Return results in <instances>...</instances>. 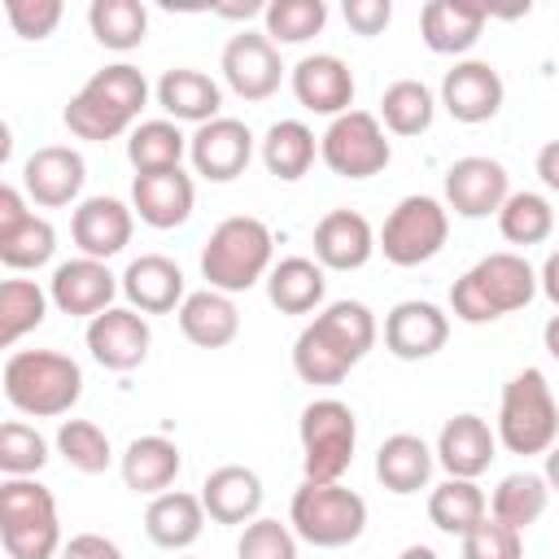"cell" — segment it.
Wrapping results in <instances>:
<instances>
[{
  "label": "cell",
  "instance_id": "obj_1",
  "mask_svg": "<svg viewBox=\"0 0 559 559\" xmlns=\"http://www.w3.org/2000/svg\"><path fill=\"white\" fill-rule=\"evenodd\" d=\"M380 328L376 314L362 301H332L323 306L293 341V371L306 384H341L349 376V367H358L371 345H376Z\"/></svg>",
  "mask_w": 559,
  "mask_h": 559
},
{
  "label": "cell",
  "instance_id": "obj_2",
  "mask_svg": "<svg viewBox=\"0 0 559 559\" xmlns=\"http://www.w3.org/2000/svg\"><path fill=\"white\" fill-rule=\"evenodd\" d=\"M148 105V83L131 61H114L105 70H96L66 105L61 122L74 140H118L131 135L140 127V109Z\"/></svg>",
  "mask_w": 559,
  "mask_h": 559
},
{
  "label": "cell",
  "instance_id": "obj_3",
  "mask_svg": "<svg viewBox=\"0 0 559 559\" xmlns=\"http://www.w3.org/2000/svg\"><path fill=\"white\" fill-rule=\"evenodd\" d=\"M537 297V271L524 262V253H485L476 266H467L450 288V310L463 323H493L511 310H524Z\"/></svg>",
  "mask_w": 559,
  "mask_h": 559
},
{
  "label": "cell",
  "instance_id": "obj_4",
  "mask_svg": "<svg viewBox=\"0 0 559 559\" xmlns=\"http://www.w3.org/2000/svg\"><path fill=\"white\" fill-rule=\"evenodd\" d=\"M4 397L13 411L31 419H57L70 415V406L83 397V371L70 354L57 349H13L0 371Z\"/></svg>",
  "mask_w": 559,
  "mask_h": 559
},
{
  "label": "cell",
  "instance_id": "obj_5",
  "mask_svg": "<svg viewBox=\"0 0 559 559\" xmlns=\"http://www.w3.org/2000/svg\"><path fill=\"white\" fill-rule=\"evenodd\" d=\"M275 258V240H271V227L253 214H231L223 218L205 249H201V275H205V288H218V293H249L258 280L271 275V262Z\"/></svg>",
  "mask_w": 559,
  "mask_h": 559
},
{
  "label": "cell",
  "instance_id": "obj_6",
  "mask_svg": "<svg viewBox=\"0 0 559 559\" xmlns=\"http://www.w3.org/2000/svg\"><path fill=\"white\" fill-rule=\"evenodd\" d=\"M0 546L9 559H57L61 520L57 498L35 476H4L0 485Z\"/></svg>",
  "mask_w": 559,
  "mask_h": 559
},
{
  "label": "cell",
  "instance_id": "obj_7",
  "mask_svg": "<svg viewBox=\"0 0 559 559\" xmlns=\"http://www.w3.org/2000/svg\"><path fill=\"white\" fill-rule=\"evenodd\" d=\"M559 441V402L537 367L515 371L498 402V445L507 454H546Z\"/></svg>",
  "mask_w": 559,
  "mask_h": 559
},
{
  "label": "cell",
  "instance_id": "obj_8",
  "mask_svg": "<svg viewBox=\"0 0 559 559\" xmlns=\"http://www.w3.org/2000/svg\"><path fill=\"white\" fill-rule=\"evenodd\" d=\"M288 524L301 542L319 550H341L362 537L367 528V502L362 493L345 489L341 480H301V489L288 502Z\"/></svg>",
  "mask_w": 559,
  "mask_h": 559
},
{
  "label": "cell",
  "instance_id": "obj_9",
  "mask_svg": "<svg viewBox=\"0 0 559 559\" xmlns=\"http://www.w3.org/2000/svg\"><path fill=\"white\" fill-rule=\"evenodd\" d=\"M297 437H301V467L306 480H341L354 463V445H358V419L341 397H314L301 419H297Z\"/></svg>",
  "mask_w": 559,
  "mask_h": 559
},
{
  "label": "cell",
  "instance_id": "obj_10",
  "mask_svg": "<svg viewBox=\"0 0 559 559\" xmlns=\"http://www.w3.org/2000/svg\"><path fill=\"white\" fill-rule=\"evenodd\" d=\"M445 236H450V210L437 201V197H402L380 236H376V249L393 262V266H419V262H432L441 249H445Z\"/></svg>",
  "mask_w": 559,
  "mask_h": 559
},
{
  "label": "cell",
  "instance_id": "obj_11",
  "mask_svg": "<svg viewBox=\"0 0 559 559\" xmlns=\"http://www.w3.org/2000/svg\"><path fill=\"white\" fill-rule=\"evenodd\" d=\"M319 157L341 179H371L393 162V148H389L376 114L349 109V114L332 118L328 131L319 135Z\"/></svg>",
  "mask_w": 559,
  "mask_h": 559
},
{
  "label": "cell",
  "instance_id": "obj_12",
  "mask_svg": "<svg viewBox=\"0 0 559 559\" xmlns=\"http://www.w3.org/2000/svg\"><path fill=\"white\" fill-rule=\"evenodd\" d=\"M223 83L240 96V100H266L280 92L284 83V61L280 48L262 35V31H236L218 57Z\"/></svg>",
  "mask_w": 559,
  "mask_h": 559
},
{
  "label": "cell",
  "instance_id": "obj_13",
  "mask_svg": "<svg viewBox=\"0 0 559 559\" xmlns=\"http://www.w3.org/2000/svg\"><path fill=\"white\" fill-rule=\"evenodd\" d=\"M57 253V231L48 218L26 210V192L4 183L0 188V262L9 271H35Z\"/></svg>",
  "mask_w": 559,
  "mask_h": 559
},
{
  "label": "cell",
  "instance_id": "obj_14",
  "mask_svg": "<svg viewBox=\"0 0 559 559\" xmlns=\"http://www.w3.org/2000/svg\"><path fill=\"white\" fill-rule=\"evenodd\" d=\"M118 288H122V275H114L105 262L83 258V253L70 258V262H61V266L52 271V280H48L52 306H57L61 314H74V319H96V314H105V310L114 306Z\"/></svg>",
  "mask_w": 559,
  "mask_h": 559
},
{
  "label": "cell",
  "instance_id": "obj_15",
  "mask_svg": "<svg viewBox=\"0 0 559 559\" xmlns=\"http://www.w3.org/2000/svg\"><path fill=\"white\" fill-rule=\"evenodd\" d=\"M502 96H507L502 74H498L489 61H480V57L454 61V66L445 70V79H441V109H445L454 122H467V127L489 122V118L502 109Z\"/></svg>",
  "mask_w": 559,
  "mask_h": 559
},
{
  "label": "cell",
  "instance_id": "obj_16",
  "mask_svg": "<svg viewBox=\"0 0 559 559\" xmlns=\"http://www.w3.org/2000/svg\"><path fill=\"white\" fill-rule=\"evenodd\" d=\"M253 157V131L240 118H214L188 135V162L210 183H231Z\"/></svg>",
  "mask_w": 559,
  "mask_h": 559
},
{
  "label": "cell",
  "instance_id": "obj_17",
  "mask_svg": "<svg viewBox=\"0 0 559 559\" xmlns=\"http://www.w3.org/2000/svg\"><path fill=\"white\" fill-rule=\"evenodd\" d=\"M87 354L109 367V371H131L148 358V345H153V332H148V319L131 306H109L105 314L87 319Z\"/></svg>",
  "mask_w": 559,
  "mask_h": 559
},
{
  "label": "cell",
  "instance_id": "obj_18",
  "mask_svg": "<svg viewBox=\"0 0 559 559\" xmlns=\"http://www.w3.org/2000/svg\"><path fill=\"white\" fill-rule=\"evenodd\" d=\"M83 179H87V162L70 144H44L22 162V192L44 210H61L79 201Z\"/></svg>",
  "mask_w": 559,
  "mask_h": 559
},
{
  "label": "cell",
  "instance_id": "obj_19",
  "mask_svg": "<svg viewBox=\"0 0 559 559\" xmlns=\"http://www.w3.org/2000/svg\"><path fill=\"white\" fill-rule=\"evenodd\" d=\"M511 197V175L493 157H459L445 170V210L459 218H489Z\"/></svg>",
  "mask_w": 559,
  "mask_h": 559
},
{
  "label": "cell",
  "instance_id": "obj_20",
  "mask_svg": "<svg viewBox=\"0 0 559 559\" xmlns=\"http://www.w3.org/2000/svg\"><path fill=\"white\" fill-rule=\"evenodd\" d=\"M131 231H135V210L118 197H87L70 214V236L79 253L96 262H109L114 253H122L131 245Z\"/></svg>",
  "mask_w": 559,
  "mask_h": 559
},
{
  "label": "cell",
  "instance_id": "obj_21",
  "mask_svg": "<svg viewBox=\"0 0 559 559\" xmlns=\"http://www.w3.org/2000/svg\"><path fill=\"white\" fill-rule=\"evenodd\" d=\"M450 341V314L432 301H397L384 314V349L402 362L432 358Z\"/></svg>",
  "mask_w": 559,
  "mask_h": 559
},
{
  "label": "cell",
  "instance_id": "obj_22",
  "mask_svg": "<svg viewBox=\"0 0 559 559\" xmlns=\"http://www.w3.org/2000/svg\"><path fill=\"white\" fill-rule=\"evenodd\" d=\"M293 83V96L301 109L310 114H323V118H341L349 114L354 105V70L332 57V52H314V57H301L288 74Z\"/></svg>",
  "mask_w": 559,
  "mask_h": 559
},
{
  "label": "cell",
  "instance_id": "obj_23",
  "mask_svg": "<svg viewBox=\"0 0 559 559\" xmlns=\"http://www.w3.org/2000/svg\"><path fill=\"white\" fill-rule=\"evenodd\" d=\"M192 205H197V188H192V175H183V166L135 175V183H131V210H135V218L148 223V227H157V231H170V227L188 223Z\"/></svg>",
  "mask_w": 559,
  "mask_h": 559
},
{
  "label": "cell",
  "instance_id": "obj_24",
  "mask_svg": "<svg viewBox=\"0 0 559 559\" xmlns=\"http://www.w3.org/2000/svg\"><path fill=\"white\" fill-rule=\"evenodd\" d=\"M493 459H498V432L480 415L463 411V415L441 424V432H437V463L445 467V476L476 480L480 472H489Z\"/></svg>",
  "mask_w": 559,
  "mask_h": 559
},
{
  "label": "cell",
  "instance_id": "obj_25",
  "mask_svg": "<svg viewBox=\"0 0 559 559\" xmlns=\"http://www.w3.org/2000/svg\"><path fill=\"white\" fill-rule=\"evenodd\" d=\"M376 253V231L358 210H328L314 223V262L323 271H358Z\"/></svg>",
  "mask_w": 559,
  "mask_h": 559
},
{
  "label": "cell",
  "instance_id": "obj_26",
  "mask_svg": "<svg viewBox=\"0 0 559 559\" xmlns=\"http://www.w3.org/2000/svg\"><path fill=\"white\" fill-rule=\"evenodd\" d=\"M122 297L140 314H170L183 306V271L166 253H140L122 271Z\"/></svg>",
  "mask_w": 559,
  "mask_h": 559
},
{
  "label": "cell",
  "instance_id": "obj_27",
  "mask_svg": "<svg viewBox=\"0 0 559 559\" xmlns=\"http://www.w3.org/2000/svg\"><path fill=\"white\" fill-rule=\"evenodd\" d=\"M485 17L489 9L472 0H428L419 9V39L441 57H463L480 39Z\"/></svg>",
  "mask_w": 559,
  "mask_h": 559
},
{
  "label": "cell",
  "instance_id": "obj_28",
  "mask_svg": "<svg viewBox=\"0 0 559 559\" xmlns=\"http://www.w3.org/2000/svg\"><path fill=\"white\" fill-rule=\"evenodd\" d=\"M201 502H205V515L214 524H253L258 511H262V480L253 467H240V463H223L205 476L201 485Z\"/></svg>",
  "mask_w": 559,
  "mask_h": 559
},
{
  "label": "cell",
  "instance_id": "obj_29",
  "mask_svg": "<svg viewBox=\"0 0 559 559\" xmlns=\"http://www.w3.org/2000/svg\"><path fill=\"white\" fill-rule=\"evenodd\" d=\"M157 105L166 109L170 122H192V127H205L214 118H223V87L205 74V70H192V66H175L157 79Z\"/></svg>",
  "mask_w": 559,
  "mask_h": 559
},
{
  "label": "cell",
  "instance_id": "obj_30",
  "mask_svg": "<svg viewBox=\"0 0 559 559\" xmlns=\"http://www.w3.org/2000/svg\"><path fill=\"white\" fill-rule=\"evenodd\" d=\"M118 472H122V485H127L131 493L157 498V493H166V489L179 480L183 454H179V445H175L170 437L148 432V437H135V441L122 450Z\"/></svg>",
  "mask_w": 559,
  "mask_h": 559
},
{
  "label": "cell",
  "instance_id": "obj_31",
  "mask_svg": "<svg viewBox=\"0 0 559 559\" xmlns=\"http://www.w3.org/2000/svg\"><path fill=\"white\" fill-rule=\"evenodd\" d=\"M179 314V332L183 341H192L197 349H223L240 336V310L227 293L218 288H201V293H188L183 306L175 310Z\"/></svg>",
  "mask_w": 559,
  "mask_h": 559
},
{
  "label": "cell",
  "instance_id": "obj_32",
  "mask_svg": "<svg viewBox=\"0 0 559 559\" xmlns=\"http://www.w3.org/2000/svg\"><path fill=\"white\" fill-rule=\"evenodd\" d=\"M432 467H437V450L415 432H393L376 450V480L397 498L419 493L428 485Z\"/></svg>",
  "mask_w": 559,
  "mask_h": 559
},
{
  "label": "cell",
  "instance_id": "obj_33",
  "mask_svg": "<svg viewBox=\"0 0 559 559\" xmlns=\"http://www.w3.org/2000/svg\"><path fill=\"white\" fill-rule=\"evenodd\" d=\"M201 528H205V502H201V493L166 489L144 511V533L162 550H188L201 537Z\"/></svg>",
  "mask_w": 559,
  "mask_h": 559
},
{
  "label": "cell",
  "instance_id": "obj_34",
  "mask_svg": "<svg viewBox=\"0 0 559 559\" xmlns=\"http://www.w3.org/2000/svg\"><path fill=\"white\" fill-rule=\"evenodd\" d=\"M328 275L314 258H280L266 275V301L280 314H310L323 306Z\"/></svg>",
  "mask_w": 559,
  "mask_h": 559
},
{
  "label": "cell",
  "instance_id": "obj_35",
  "mask_svg": "<svg viewBox=\"0 0 559 559\" xmlns=\"http://www.w3.org/2000/svg\"><path fill=\"white\" fill-rule=\"evenodd\" d=\"M314 153H319V140H314V131H310L306 122H297V118H280V122H271L266 135H262V166H266L275 179H284V183H297V179L314 166Z\"/></svg>",
  "mask_w": 559,
  "mask_h": 559
},
{
  "label": "cell",
  "instance_id": "obj_36",
  "mask_svg": "<svg viewBox=\"0 0 559 559\" xmlns=\"http://www.w3.org/2000/svg\"><path fill=\"white\" fill-rule=\"evenodd\" d=\"M546 502H550V485L542 472H511L498 480L493 498H489V515L515 533H524L528 524H537L546 515Z\"/></svg>",
  "mask_w": 559,
  "mask_h": 559
},
{
  "label": "cell",
  "instance_id": "obj_37",
  "mask_svg": "<svg viewBox=\"0 0 559 559\" xmlns=\"http://www.w3.org/2000/svg\"><path fill=\"white\" fill-rule=\"evenodd\" d=\"M489 515V498L476 480H463V476H445L432 493H428V520L450 533V537H463L472 533L480 520Z\"/></svg>",
  "mask_w": 559,
  "mask_h": 559
},
{
  "label": "cell",
  "instance_id": "obj_38",
  "mask_svg": "<svg viewBox=\"0 0 559 559\" xmlns=\"http://www.w3.org/2000/svg\"><path fill=\"white\" fill-rule=\"evenodd\" d=\"M127 157L135 166V175H153V170H175L188 157V135L179 131V122L170 118H148L127 135Z\"/></svg>",
  "mask_w": 559,
  "mask_h": 559
},
{
  "label": "cell",
  "instance_id": "obj_39",
  "mask_svg": "<svg viewBox=\"0 0 559 559\" xmlns=\"http://www.w3.org/2000/svg\"><path fill=\"white\" fill-rule=\"evenodd\" d=\"M87 26H92V35H96L100 48L131 52L148 35V9L140 0H92Z\"/></svg>",
  "mask_w": 559,
  "mask_h": 559
},
{
  "label": "cell",
  "instance_id": "obj_40",
  "mask_svg": "<svg viewBox=\"0 0 559 559\" xmlns=\"http://www.w3.org/2000/svg\"><path fill=\"white\" fill-rule=\"evenodd\" d=\"M437 118V96L419 79H397L380 96V127L393 135H424Z\"/></svg>",
  "mask_w": 559,
  "mask_h": 559
},
{
  "label": "cell",
  "instance_id": "obj_41",
  "mask_svg": "<svg viewBox=\"0 0 559 559\" xmlns=\"http://www.w3.org/2000/svg\"><path fill=\"white\" fill-rule=\"evenodd\" d=\"M48 293L35 280H4L0 284V345L13 349L26 332H35L48 314Z\"/></svg>",
  "mask_w": 559,
  "mask_h": 559
},
{
  "label": "cell",
  "instance_id": "obj_42",
  "mask_svg": "<svg viewBox=\"0 0 559 559\" xmlns=\"http://www.w3.org/2000/svg\"><path fill=\"white\" fill-rule=\"evenodd\" d=\"M498 231L507 245H542L550 231H555V210L542 192H511L498 210Z\"/></svg>",
  "mask_w": 559,
  "mask_h": 559
},
{
  "label": "cell",
  "instance_id": "obj_43",
  "mask_svg": "<svg viewBox=\"0 0 559 559\" xmlns=\"http://www.w3.org/2000/svg\"><path fill=\"white\" fill-rule=\"evenodd\" d=\"M328 26V4L323 0H271L262 13V35L280 44H306Z\"/></svg>",
  "mask_w": 559,
  "mask_h": 559
},
{
  "label": "cell",
  "instance_id": "obj_44",
  "mask_svg": "<svg viewBox=\"0 0 559 559\" xmlns=\"http://www.w3.org/2000/svg\"><path fill=\"white\" fill-rule=\"evenodd\" d=\"M57 454L74 472H83V476H100L114 463V445H109L105 428L92 424V419H61V428H57Z\"/></svg>",
  "mask_w": 559,
  "mask_h": 559
},
{
  "label": "cell",
  "instance_id": "obj_45",
  "mask_svg": "<svg viewBox=\"0 0 559 559\" xmlns=\"http://www.w3.org/2000/svg\"><path fill=\"white\" fill-rule=\"evenodd\" d=\"M44 463H48V441L31 424L22 419L0 424V472L4 476H35Z\"/></svg>",
  "mask_w": 559,
  "mask_h": 559
},
{
  "label": "cell",
  "instance_id": "obj_46",
  "mask_svg": "<svg viewBox=\"0 0 559 559\" xmlns=\"http://www.w3.org/2000/svg\"><path fill=\"white\" fill-rule=\"evenodd\" d=\"M236 559H297V533H293V524H280V520L258 515L253 524L240 528Z\"/></svg>",
  "mask_w": 559,
  "mask_h": 559
},
{
  "label": "cell",
  "instance_id": "obj_47",
  "mask_svg": "<svg viewBox=\"0 0 559 559\" xmlns=\"http://www.w3.org/2000/svg\"><path fill=\"white\" fill-rule=\"evenodd\" d=\"M459 542H463V559H524V533L498 524L493 515H485Z\"/></svg>",
  "mask_w": 559,
  "mask_h": 559
},
{
  "label": "cell",
  "instance_id": "obj_48",
  "mask_svg": "<svg viewBox=\"0 0 559 559\" xmlns=\"http://www.w3.org/2000/svg\"><path fill=\"white\" fill-rule=\"evenodd\" d=\"M61 0H4V17L22 39H48L61 22Z\"/></svg>",
  "mask_w": 559,
  "mask_h": 559
},
{
  "label": "cell",
  "instance_id": "obj_49",
  "mask_svg": "<svg viewBox=\"0 0 559 559\" xmlns=\"http://www.w3.org/2000/svg\"><path fill=\"white\" fill-rule=\"evenodd\" d=\"M345 22L354 35H384V26L393 22V4L389 0H345Z\"/></svg>",
  "mask_w": 559,
  "mask_h": 559
},
{
  "label": "cell",
  "instance_id": "obj_50",
  "mask_svg": "<svg viewBox=\"0 0 559 559\" xmlns=\"http://www.w3.org/2000/svg\"><path fill=\"white\" fill-rule=\"evenodd\" d=\"M57 559H122V546L109 542L105 533H74Z\"/></svg>",
  "mask_w": 559,
  "mask_h": 559
},
{
  "label": "cell",
  "instance_id": "obj_51",
  "mask_svg": "<svg viewBox=\"0 0 559 559\" xmlns=\"http://www.w3.org/2000/svg\"><path fill=\"white\" fill-rule=\"evenodd\" d=\"M537 179H542L550 192H559V140H546V144L537 148Z\"/></svg>",
  "mask_w": 559,
  "mask_h": 559
},
{
  "label": "cell",
  "instance_id": "obj_52",
  "mask_svg": "<svg viewBox=\"0 0 559 559\" xmlns=\"http://www.w3.org/2000/svg\"><path fill=\"white\" fill-rule=\"evenodd\" d=\"M537 288H542V293H546V301L559 310V249L542 262V271H537Z\"/></svg>",
  "mask_w": 559,
  "mask_h": 559
},
{
  "label": "cell",
  "instance_id": "obj_53",
  "mask_svg": "<svg viewBox=\"0 0 559 559\" xmlns=\"http://www.w3.org/2000/svg\"><path fill=\"white\" fill-rule=\"evenodd\" d=\"M542 345H546V354L559 362V314L546 319V328H542Z\"/></svg>",
  "mask_w": 559,
  "mask_h": 559
},
{
  "label": "cell",
  "instance_id": "obj_54",
  "mask_svg": "<svg viewBox=\"0 0 559 559\" xmlns=\"http://www.w3.org/2000/svg\"><path fill=\"white\" fill-rule=\"evenodd\" d=\"M542 476H546V485L559 493V441L546 450V472H542Z\"/></svg>",
  "mask_w": 559,
  "mask_h": 559
},
{
  "label": "cell",
  "instance_id": "obj_55",
  "mask_svg": "<svg viewBox=\"0 0 559 559\" xmlns=\"http://www.w3.org/2000/svg\"><path fill=\"white\" fill-rule=\"evenodd\" d=\"M397 559H437V550H432V546H424V542H415V546H406Z\"/></svg>",
  "mask_w": 559,
  "mask_h": 559
},
{
  "label": "cell",
  "instance_id": "obj_56",
  "mask_svg": "<svg viewBox=\"0 0 559 559\" xmlns=\"http://www.w3.org/2000/svg\"><path fill=\"white\" fill-rule=\"evenodd\" d=\"M179 559H192V555H179Z\"/></svg>",
  "mask_w": 559,
  "mask_h": 559
}]
</instances>
